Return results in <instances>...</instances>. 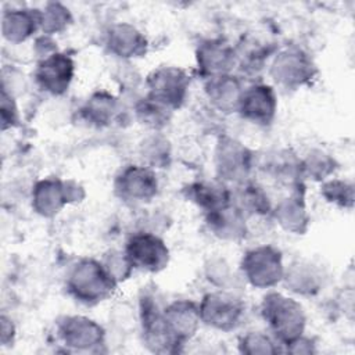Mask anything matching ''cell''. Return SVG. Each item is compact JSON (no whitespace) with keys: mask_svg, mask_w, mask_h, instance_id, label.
Segmentation results:
<instances>
[{"mask_svg":"<svg viewBox=\"0 0 355 355\" xmlns=\"http://www.w3.org/2000/svg\"><path fill=\"white\" fill-rule=\"evenodd\" d=\"M263 172L279 183L295 189L304 184L301 157L291 148H277L269 151L261 162Z\"/></svg>","mask_w":355,"mask_h":355,"instance_id":"26","label":"cell"},{"mask_svg":"<svg viewBox=\"0 0 355 355\" xmlns=\"http://www.w3.org/2000/svg\"><path fill=\"white\" fill-rule=\"evenodd\" d=\"M268 73L276 86L298 90L316 78L318 65L306 50L291 44L277 49L268 64Z\"/></svg>","mask_w":355,"mask_h":355,"instance_id":"4","label":"cell"},{"mask_svg":"<svg viewBox=\"0 0 355 355\" xmlns=\"http://www.w3.org/2000/svg\"><path fill=\"white\" fill-rule=\"evenodd\" d=\"M139 326L143 345L154 354H179L183 345L175 340L164 320V306L154 291L143 290L139 295Z\"/></svg>","mask_w":355,"mask_h":355,"instance_id":"5","label":"cell"},{"mask_svg":"<svg viewBox=\"0 0 355 355\" xmlns=\"http://www.w3.org/2000/svg\"><path fill=\"white\" fill-rule=\"evenodd\" d=\"M104 47L111 55L128 62L147 54L148 40L133 24L115 22L111 24L104 33Z\"/></svg>","mask_w":355,"mask_h":355,"instance_id":"16","label":"cell"},{"mask_svg":"<svg viewBox=\"0 0 355 355\" xmlns=\"http://www.w3.org/2000/svg\"><path fill=\"white\" fill-rule=\"evenodd\" d=\"M326 283V273L323 268L313 261L300 258L291 261L284 268L282 284L287 291L300 297L318 295Z\"/></svg>","mask_w":355,"mask_h":355,"instance_id":"18","label":"cell"},{"mask_svg":"<svg viewBox=\"0 0 355 355\" xmlns=\"http://www.w3.org/2000/svg\"><path fill=\"white\" fill-rule=\"evenodd\" d=\"M40 14V32L47 36H54L65 32L73 22L71 10L60 1H49L42 8Z\"/></svg>","mask_w":355,"mask_h":355,"instance_id":"31","label":"cell"},{"mask_svg":"<svg viewBox=\"0 0 355 355\" xmlns=\"http://www.w3.org/2000/svg\"><path fill=\"white\" fill-rule=\"evenodd\" d=\"M112 190L126 204H147L158 194L159 183L154 169L143 164H128L115 175Z\"/></svg>","mask_w":355,"mask_h":355,"instance_id":"12","label":"cell"},{"mask_svg":"<svg viewBox=\"0 0 355 355\" xmlns=\"http://www.w3.org/2000/svg\"><path fill=\"white\" fill-rule=\"evenodd\" d=\"M75 61L72 55L57 50L40 60H37L33 80L36 86L50 96H64L75 78Z\"/></svg>","mask_w":355,"mask_h":355,"instance_id":"13","label":"cell"},{"mask_svg":"<svg viewBox=\"0 0 355 355\" xmlns=\"http://www.w3.org/2000/svg\"><path fill=\"white\" fill-rule=\"evenodd\" d=\"M283 352H288V354H295V355H301V354H306V355H312L316 354V343L313 338L301 334L300 337L291 340L290 343L284 344L282 347Z\"/></svg>","mask_w":355,"mask_h":355,"instance_id":"38","label":"cell"},{"mask_svg":"<svg viewBox=\"0 0 355 355\" xmlns=\"http://www.w3.org/2000/svg\"><path fill=\"white\" fill-rule=\"evenodd\" d=\"M277 51L273 42L248 33L241 37L236 44L237 53V68L241 75L255 76L258 75L270 61L273 54ZM240 75V76H241Z\"/></svg>","mask_w":355,"mask_h":355,"instance_id":"23","label":"cell"},{"mask_svg":"<svg viewBox=\"0 0 355 355\" xmlns=\"http://www.w3.org/2000/svg\"><path fill=\"white\" fill-rule=\"evenodd\" d=\"M232 193L233 204L245 215L247 219L254 216H270L273 204L266 190L258 183L248 180L243 184L236 186L234 190H232Z\"/></svg>","mask_w":355,"mask_h":355,"instance_id":"27","label":"cell"},{"mask_svg":"<svg viewBox=\"0 0 355 355\" xmlns=\"http://www.w3.org/2000/svg\"><path fill=\"white\" fill-rule=\"evenodd\" d=\"M164 320L175 340L184 345L197 334L202 324L198 302L180 298L164 305Z\"/></svg>","mask_w":355,"mask_h":355,"instance_id":"20","label":"cell"},{"mask_svg":"<svg viewBox=\"0 0 355 355\" xmlns=\"http://www.w3.org/2000/svg\"><path fill=\"white\" fill-rule=\"evenodd\" d=\"M259 313L270 334L282 347L305 333L306 313L294 297L279 291H268L259 304Z\"/></svg>","mask_w":355,"mask_h":355,"instance_id":"2","label":"cell"},{"mask_svg":"<svg viewBox=\"0 0 355 355\" xmlns=\"http://www.w3.org/2000/svg\"><path fill=\"white\" fill-rule=\"evenodd\" d=\"M125 254L135 270L159 273L165 270L171 261V251L165 240L154 232L139 230L132 233L125 241Z\"/></svg>","mask_w":355,"mask_h":355,"instance_id":"11","label":"cell"},{"mask_svg":"<svg viewBox=\"0 0 355 355\" xmlns=\"http://www.w3.org/2000/svg\"><path fill=\"white\" fill-rule=\"evenodd\" d=\"M208 232L218 240L227 243H240L247 239L250 225L245 215L233 204L204 214Z\"/></svg>","mask_w":355,"mask_h":355,"instance_id":"21","label":"cell"},{"mask_svg":"<svg viewBox=\"0 0 355 355\" xmlns=\"http://www.w3.org/2000/svg\"><path fill=\"white\" fill-rule=\"evenodd\" d=\"M85 197L86 191L76 180L47 176L33 183L31 205L35 214L50 219L57 216L67 205L80 202Z\"/></svg>","mask_w":355,"mask_h":355,"instance_id":"6","label":"cell"},{"mask_svg":"<svg viewBox=\"0 0 355 355\" xmlns=\"http://www.w3.org/2000/svg\"><path fill=\"white\" fill-rule=\"evenodd\" d=\"M1 130L12 129L19 123V110L17 105V97L1 89V107H0Z\"/></svg>","mask_w":355,"mask_h":355,"instance_id":"36","label":"cell"},{"mask_svg":"<svg viewBox=\"0 0 355 355\" xmlns=\"http://www.w3.org/2000/svg\"><path fill=\"white\" fill-rule=\"evenodd\" d=\"M118 284L101 259L85 257L75 261L65 276L68 295L85 306H96L112 297Z\"/></svg>","mask_w":355,"mask_h":355,"instance_id":"1","label":"cell"},{"mask_svg":"<svg viewBox=\"0 0 355 355\" xmlns=\"http://www.w3.org/2000/svg\"><path fill=\"white\" fill-rule=\"evenodd\" d=\"M277 105L275 87L263 82H254L244 87L237 114L243 119L265 128L275 121Z\"/></svg>","mask_w":355,"mask_h":355,"instance_id":"15","label":"cell"},{"mask_svg":"<svg viewBox=\"0 0 355 355\" xmlns=\"http://www.w3.org/2000/svg\"><path fill=\"white\" fill-rule=\"evenodd\" d=\"M80 121L92 128H107L122 116V101L108 90L93 92L78 110Z\"/></svg>","mask_w":355,"mask_h":355,"instance_id":"22","label":"cell"},{"mask_svg":"<svg viewBox=\"0 0 355 355\" xmlns=\"http://www.w3.org/2000/svg\"><path fill=\"white\" fill-rule=\"evenodd\" d=\"M198 308L201 323L222 333L236 330L245 315L243 300L229 290L216 288L205 293L198 302Z\"/></svg>","mask_w":355,"mask_h":355,"instance_id":"8","label":"cell"},{"mask_svg":"<svg viewBox=\"0 0 355 355\" xmlns=\"http://www.w3.org/2000/svg\"><path fill=\"white\" fill-rule=\"evenodd\" d=\"M255 165V153L243 141L230 135H220L216 139L214 148L216 179L236 187L251 180Z\"/></svg>","mask_w":355,"mask_h":355,"instance_id":"3","label":"cell"},{"mask_svg":"<svg viewBox=\"0 0 355 355\" xmlns=\"http://www.w3.org/2000/svg\"><path fill=\"white\" fill-rule=\"evenodd\" d=\"M101 262L118 286L129 280L135 270L132 262L129 261L123 250H108L107 252H104Z\"/></svg>","mask_w":355,"mask_h":355,"instance_id":"35","label":"cell"},{"mask_svg":"<svg viewBox=\"0 0 355 355\" xmlns=\"http://www.w3.org/2000/svg\"><path fill=\"white\" fill-rule=\"evenodd\" d=\"M301 169L304 180L308 179L322 183L329 178H333L338 169V162L327 151L312 148L305 154V157H301Z\"/></svg>","mask_w":355,"mask_h":355,"instance_id":"30","label":"cell"},{"mask_svg":"<svg viewBox=\"0 0 355 355\" xmlns=\"http://www.w3.org/2000/svg\"><path fill=\"white\" fill-rule=\"evenodd\" d=\"M237 348L245 355H273L283 352L282 345L272 334L261 330H251L239 337Z\"/></svg>","mask_w":355,"mask_h":355,"instance_id":"33","label":"cell"},{"mask_svg":"<svg viewBox=\"0 0 355 355\" xmlns=\"http://www.w3.org/2000/svg\"><path fill=\"white\" fill-rule=\"evenodd\" d=\"M24 83H25L24 75L18 69L12 67L3 68V83H1L3 90L17 97V94L21 93V90H24Z\"/></svg>","mask_w":355,"mask_h":355,"instance_id":"37","label":"cell"},{"mask_svg":"<svg viewBox=\"0 0 355 355\" xmlns=\"http://www.w3.org/2000/svg\"><path fill=\"white\" fill-rule=\"evenodd\" d=\"M243 78L234 72L204 80V93L209 105L223 114H237L244 92Z\"/></svg>","mask_w":355,"mask_h":355,"instance_id":"19","label":"cell"},{"mask_svg":"<svg viewBox=\"0 0 355 355\" xmlns=\"http://www.w3.org/2000/svg\"><path fill=\"white\" fill-rule=\"evenodd\" d=\"M323 200L340 209H352L355 200V186L349 179L329 178L320 183Z\"/></svg>","mask_w":355,"mask_h":355,"instance_id":"32","label":"cell"},{"mask_svg":"<svg viewBox=\"0 0 355 355\" xmlns=\"http://www.w3.org/2000/svg\"><path fill=\"white\" fill-rule=\"evenodd\" d=\"M183 194L187 201L204 211V214L226 207L232 202V187L222 180L200 179L189 183L183 189Z\"/></svg>","mask_w":355,"mask_h":355,"instance_id":"25","label":"cell"},{"mask_svg":"<svg viewBox=\"0 0 355 355\" xmlns=\"http://www.w3.org/2000/svg\"><path fill=\"white\" fill-rule=\"evenodd\" d=\"M173 112L169 107L146 94L139 97L133 104L136 121L150 132H162L169 125Z\"/></svg>","mask_w":355,"mask_h":355,"instance_id":"29","label":"cell"},{"mask_svg":"<svg viewBox=\"0 0 355 355\" xmlns=\"http://www.w3.org/2000/svg\"><path fill=\"white\" fill-rule=\"evenodd\" d=\"M270 218L286 233L302 236L311 226V215L305 201V186L291 189V193L279 200L270 212Z\"/></svg>","mask_w":355,"mask_h":355,"instance_id":"17","label":"cell"},{"mask_svg":"<svg viewBox=\"0 0 355 355\" xmlns=\"http://www.w3.org/2000/svg\"><path fill=\"white\" fill-rule=\"evenodd\" d=\"M204 276L209 284L219 290H229L234 282L232 265L223 257H209L204 263Z\"/></svg>","mask_w":355,"mask_h":355,"instance_id":"34","label":"cell"},{"mask_svg":"<svg viewBox=\"0 0 355 355\" xmlns=\"http://www.w3.org/2000/svg\"><path fill=\"white\" fill-rule=\"evenodd\" d=\"M141 164L151 169H165L172 162V144L162 132H150L139 143Z\"/></svg>","mask_w":355,"mask_h":355,"instance_id":"28","label":"cell"},{"mask_svg":"<svg viewBox=\"0 0 355 355\" xmlns=\"http://www.w3.org/2000/svg\"><path fill=\"white\" fill-rule=\"evenodd\" d=\"M55 334L68 352H101L105 329L85 315H65L57 320Z\"/></svg>","mask_w":355,"mask_h":355,"instance_id":"9","label":"cell"},{"mask_svg":"<svg viewBox=\"0 0 355 355\" xmlns=\"http://www.w3.org/2000/svg\"><path fill=\"white\" fill-rule=\"evenodd\" d=\"M194 60L197 73L204 80L232 73L237 68L236 44L225 37L204 39L196 47Z\"/></svg>","mask_w":355,"mask_h":355,"instance_id":"14","label":"cell"},{"mask_svg":"<svg viewBox=\"0 0 355 355\" xmlns=\"http://www.w3.org/2000/svg\"><path fill=\"white\" fill-rule=\"evenodd\" d=\"M282 251L272 244L248 248L240 259L243 279L254 288L269 290L282 283L284 275Z\"/></svg>","mask_w":355,"mask_h":355,"instance_id":"7","label":"cell"},{"mask_svg":"<svg viewBox=\"0 0 355 355\" xmlns=\"http://www.w3.org/2000/svg\"><path fill=\"white\" fill-rule=\"evenodd\" d=\"M191 78L186 69L176 65L154 68L144 79L146 96L176 111L187 100Z\"/></svg>","mask_w":355,"mask_h":355,"instance_id":"10","label":"cell"},{"mask_svg":"<svg viewBox=\"0 0 355 355\" xmlns=\"http://www.w3.org/2000/svg\"><path fill=\"white\" fill-rule=\"evenodd\" d=\"M40 32L39 8L11 7L1 14V35L11 44H21Z\"/></svg>","mask_w":355,"mask_h":355,"instance_id":"24","label":"cell"},{"mask_svg":"<svg viewBox=\"0 0 355 355\" xmlns=\"http://www.w3.org/2000/svg\"><path fill=\"white\" fill-rule=\"evenodd\" d=\"M17 338V327L14 320L1 313L0 316V345L1 347H11Z\"/></svg>","mask_w":355,"mask_h":355,"instance_id":"39","label":"cell"}]
</instances>
